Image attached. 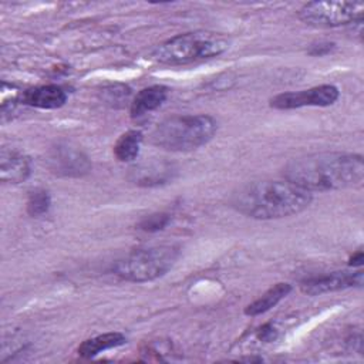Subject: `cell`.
<instances>
[{"label": "cell", "instance_id": "6da1fadb", "mask_svg": "<svg viewBox=\"0 0 364 364\" xmlns=\"http://www.w3.org/2000/svg\"><path fill=\"white\" fill-rule=\"evenodd\" d=\"M283 175L309 192L354 188L364 179V159L358 154L347 152L311 154L291 159Z\"/></svg>", "mask_w": 364, "mask_h": 364}, {"label": "cell", "instance_id": "7a4b0ae2", "mask_svg": "<svg viewBox=\"0 0 364 364\" xmlns=\"http://www.w3.org/2000/svg\"><path fill=\"white\" fill-rule=\"evenodd\" d=\"M313 200L311 192L290 181H253L230 195V206L253 219H280L303 212Z\"/></svg>", "mask_w": 364, "mask_h": 364}, {"label": "cell", "instance_id": "3957f363", "mask_svg": "<svg viewBox=\"0 0 364 364\" xmlns=\"http://www.w3.org/2000/svg\"><path fill=\"white\" fill-rule=\"evenodd\" d=\"M216 131L218 122L210 115H173L152 129L149 141L165 151L188 152L208 144Z\"/></svg>", "mask_w": 364, "mask_h": 364}, {"label": "cell", "instance_id": "277c9868", "mask_svg": "<svg viewBox=\"0 0 364 364\" xmlns=\"http://www.w3.org/2000/svg\"><path fill=\"white\" fill-rule=\"evenodd\" d=\"M229 46L230 40L222 33L196 30L161 43L152 51V58L166 65H183L220 55Z\"/></svg>", "mask_w": 364, "mask_h": 364}, {"label": "cell", "instance_id": "5b68a950", "mask_svg": "<svg viewBox=\"0 0 364 364\" xmlns=\"http://www.w3.org/2000/svg\"><path fill=\"white\" fill-rule=\"evenodd\" d=\"M179 257V247L161 245L134 250L112 266V273L122 280L144 283L164 276Z\"/></svg>", "mask_w": 364, "mask_h": 364}, {"label": "cell", "instance_id": "8992f818", "mask_svg": "<svg viewBox=\"0 0 364 364\" xmlns=\"http://www.w3.org/2000/svg\"><path fill=\"white\" fill-rule=\"evenodd\" d=\"M363 13L360 1H310L299 10V18L313 27L331 28L360 23Z\"/></svg>", "mask_w": 364, "mask_h": 364}, {"label": "cell", "instance_id": "52a82bcc", "mask_svg": "<svg viewBox=\"0 0 364 364\" xmlns=\"http://www.w3.org/2000/svg\"><path fill=\"white\" fill-rule=\"evenodd\" d=\"M338 88L331 84L317 85L309 90L283 92L270 100L276 109H294L301 107H328L338 100Z\"/></svg>", "mask_w": 364, "mask_h": 364}, {"label": "cell", "instance_id": "ba28073f", "mask_svg": "<svg viewBox=\"0 0 364 364\" xmlns=\"http://www.w3.org/2000/svg\"><path fill=\"white\" fill-rule=\"evenodd\" d=\"M361 270H338L323 276H314L301 282L300 289L306 294L317 296L323 293L337 291L348 287H360L363 284Z\"/></svg>", "mask_w": 364, "mask_h": 364}, {"label": "cell", "instance_id": "9c48e42d", "mask_svg": "<svg viewBox=\"0 0 364 364\" xmlns=\"http://www.w3.org/2000/svg\"><path fill=\"white\" fill-rule=\"evenodd\" d=\"M50 169L63 176H81L91 168L88 158L77 148L70 145H57L48 156Z\"/></svg>", "mask_w": 364, "mask_h": 364}, {"label": "cell", "instance_id": "30bf717a", "mask_svg": "<svg viewBox=\"0 0 364 364\" xmlns=\"http://www.w3.org/2000/svg\"><path fill=\"white\" fill-rule=\"evenodd\" d=\"M20 101L26 105L43 108V109H55L65 104L67 92L54 84L40 85L24 91L20 95Z\"/></svg>", "mask_w": 364, "mask_h": 364}, {"label": "cell", "instance_id": "8fae6325", "mask_svg": "<svg viewBox=\"0 0 364 364\" xmlns=\"http://www.w3.org/2000/svg\"><path fill=\"white\" fill-rule=\"evenodd\" d=\"M30 161L23 154L3 148L0 152V179L9 183H20L30 176Z\"/></svg>", "mask_w": 364, "mask_h": 364}, {"label": "cell", "instance_id": "7c38bea8", "mask_svg": "<svg viewBox=\"0 0 364 364\" xmlns=\"http://www.w3.org/2000/svg\"><path fill=\"white\" fill-rule=\"evenodd\" d=\"M166 97L168 88L164 85H151L141 90L131 102V117L138 118L156 109L162 105Z\"/></svg>", "mask_w": 364, "mask_h": 364}, {"label": "cell", "instance_id": "4fadbf2b", "mask_svg": "<svg viewBox=\"0 0 364 364\" xmlns=\"http://www.w3.org/2000/svg\"><path fill=\"white\" fill-rule=\"evenodd\" d=\"M125 341H127V338L122 333H118V331L105 333V334H100V336L91 337L88 340H84L78 346L77 353L84 358H91V357L100 354L101 351L122 346Z\"/></svg>", "mask_w": 364, "mask_h": 364}, {"label": "cell", "instance_id": "5bb4252c", "mask_svg": "<svg viewBox=\"0 0 364 364\" xmlns=\"http://www.w3.org/2000/svg\"><path fill=\"white\" fill-rule=\"evenodd\" d=\"M291 291V286L289 283H277L269 290H266L257 300L250 303L245 309L246 316H259L262 313L269 311L274 307L282 299H284Z\"/></svg>", "mask_w": 364, "mask_h": 364}, {"label": "cell", "instance_id": "9a60e30c", "mask_svg": "<svg viewBox=\"0 0 364 364\" xmlns=\"http://www.w3.org/2000/svg\"><path fill=\"white\" fill-rule=\"evenodd\" d=\"M142 142V134L139 131L124 132L114 145V155L121 162L134 161L139 154V146Z\"/></svg>", "mask_w": 364, "mask_h": 364}, {"label": "cell", "instance_id": "2e32d148", "mask_svg": "<svg viewBox=\"0 0 364 364\" xmlns=\"http://www.w3.org/2000/svg\"><path fill=\"white\" fill-rule=\"evenodd\" d=\"M171 166L169 165H161V164H151L134 168L132 171V181L138 185H158L165 182L171 178Z\"/></svg>", "mask_w": 364, "mask_h": 364}, {"label": "cell", "instance_id": "e0dca14e", "mask_svg": "<svg viewBox=\"0 0 364 364\" xmlns=\"http://www.w3.org/2000/svg\"><path fill=\"white\" fill-rule=\"evenodd\" d=\"M51 205V198L48 191L37 188L30 192L27 199V212L31 216H41L48 212Z\"/></svg>", "mask_w": 364, "mask_h": 364}, {"label": "cell", "instance_id": "ac0fdd59", "mask_svg": "<svg viewBox=\"0 0 364 364\" xmlns=\"http://www.w3.org/2000/svg\"><path fill=\"white\" fill-rule=\"evenodd\" d=\"M169 220H171V216L168 213L149 215L138 223V229H141L144 232H156V230L164 229L169 223Z\"/></svg>", "mask_w": 364, "mask_h": 364}, {"label": "cell", "instance_id": "d6986e66", "mask_svg": "<svg viewBox=\"0 0 364 364\" xmlns=\"http://www.w3.org/2000/svg\"><path fill=\"white\" fill-rule=\"evenodd\" d=\"M257 338L264 341V343H270L274 341L277 338V330L274 328V326L272 324H264L257 330Z\"/></svg>", "mask_w": 364, "mask_h": 364}, {"label": "cell", "instance_id": "ffe728a7", "mask_svg": "<svg viewBox=\"0 0 364 364\" xmlns=\"http://www.w3.org/2000/svg\"><path fill=\"white\" fill-rule=\"evenodd\" d=\"M350 266L353 267H357V266H361L363 262H364V255H363V250H357L351 257H350Z\"/></svg>", "mask_w": 364, "mask_h": 364}]
</instances>
